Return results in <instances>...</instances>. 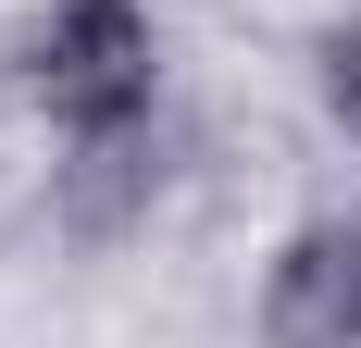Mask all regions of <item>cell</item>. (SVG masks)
<instances>
[{
	"mask_svg": "<svg viewBox=\"0 0 361 348\" xmlns=\"http://www.w3.org/2000/svg\"><path fill=\"white\" fill-rule=\"evenodd\" d=\"M13 87L50 137H112L162 112V25L149 0H50L13 37Z\"/></svg>",
	"mask_w": 361,
	"mask_h": 348,
	"instance_id": "1",
	"label": "cell"
},
{
	"mask_svg": "<svg viewBox=\"0 0 361 348\" xmlns=\"http://www.w3.org/2000/svg\"><path fill=\"white\" fill-rule=\"evenodd\" d=\"M262 348H361V211H312L262 261Z\"/></svg>",
	"mask_w": 361,
	"mask_h": 348,
	"instance_id": "2",
	"label": "cell"
},
{
	"mask_svg": "<svg viewBox=\"0 0 361 348\" xmlns=\"http://www.w3.org/2000/svg\"><path fill=\"white\" fill-rule=\"evenodd\" d=\"M50 149H63L50 162V224L75 249H112V237L149 224V199H162V112L112 125V137H50Z\"/></svg>",
	"mask_w": 361,
	"mask_h": 348,
	"instance_id": "3",
	"label": "cell"
},
{
	"mask_svg": "<svg viewBox=\"0 0 361 348\" xmlns=\"http://www.w3.org/2000/svg\"><path fill=\"white\" fill-rule=\"evenodd\" d=\"M312 87H324V112L361 137V13H336V25L312 37Z\"/></svg>",
	"mask_w": 361,
	"mask_h": 348,
	"instance_id": "4",
	"label": "cell"
}]
</instances>
